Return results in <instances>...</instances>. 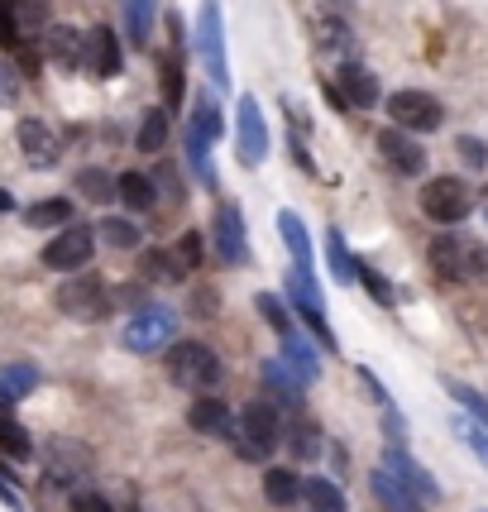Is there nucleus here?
I'll list each match as a JSON object with an SVG mask.
<instances>
[{
    "mask_svg": "<svg viewBox=\"0 0 488 512\" xmlns=\"http://www.w3.org/2000/svg\"><path fill=\"white\" fill-rule=\"evenodd\" d=\"M163 355H168V379L178 383V388H192L197 398H206L211 388H221L225 364L206 340H173Z\"/></svg>",
    "mask_w": 488,
    "mask_h": 512,
    "instance_id": "obj_1",
    "label": "nucleus"
},
{
    "mask_svg": "<svg viewBox=\"0 0 488 512\" xmlns=\"http://www.w3.org/2000/svg\"><path fill=\"white\" fill-rule=\"evenodd\" d=\"M235 154H240L244 168H259L268 158V125L259 96H240L235 101Z\"/></svg>",
    "mask_w": 488,
    "mask_h": 512,
    "instance_id": "obj_10",
    "label": "nucleus"
},
{
    "mask_svg": "<svg viewBox=\"0 0 488 512\" xmlns=\"http://www.w3.org/2000/svg\"><path fill=\"white\" fill-rule=\"evenodd\" d=\"M321 446H326V441H321V426L311 422V417H302V422L288 431V450L297 465H311V460L321 455Z\"/></svg>",
    "mask_w": 488,
    "mask_h": 512,
    "instance_id": "obj_38",
    "label": "nucleus"
},
{
    "mask_svg": "<svg viewBox=\"0 0 488 512\" xmlns=\"http://www.w3.org/2000/svg\"><path fill=\"white\" fill-rule=\"evenodd\" d=\"M58 312L72 316V321H101L111 312V288L96 278V273H67L58 292H53Z\"/></svg>",
    "mask_w": 488,
    "mask_h": 512,
    "instance_id": "obj_6",
    "label": "nucleus"
},
{
    "mask_svg": "<svg viewBox=\"0 0 488 512\" xmlns=\"http://www.w3.org/2000/svg\"><path fill=\"white\" fill-rule=\"evenodd\" d=\"M29 34H24V20H20V5L15 0H0V48H24Z\"/></svg>",
    "mask_w": 488,
    "mask_h": 512,
    "instance_id": "obj_43",
    "label": "nucleus"
},
{
    "mask_svg": "<svg viewBox=\"0 0 488 512\" xmlns=\"http://www.w3.org/2000/svg\"><path fill=\"white\" fill-rule=\"evenodd\" d=\"M326 460H331L335 474H345V469H350V450L340 446V441H331V446H326Z\"/></svg>",
    "mask_w": 488,
    "mask_h": 512,
    "instance_id": "obj_52",
    "label": "nucleus"
},
{
    "mask_svg": "<svg viewBox=\"0 0 488 512\" xmlns=\"http://www.w3.org/2000/svg\"><path fill=\"white\" fill-rule=\"evenodd\" d=\"M120 67H125V48L115 39L111 24H91L87 29V48H82V72L91 77H120Z\"/></svg>",
    "mask_w": 488,
    "mask_h": 512,
    "instance_id": "obj_15",
    "label": "nucleus"
},
{
    "mask_svg": "<svg viewBox=\"0 0 488 512\" xmlns=\"http://www.w3.org/2000/svg\"><path fill=\"white\" fill-rule=\"evenodd\" d=\"M259 379H264V398L268 402L302 407V398H307V379H302V374H297L283 355H268L264 364H259Z\"/></svg>",
    "mask_w": 488,
    "mask_h": 512,
    "instance_id": "obj_16",
    "label": "nucleus"
},
{
    "mask_svg": "<svg viewBox=\"0 0 488 512\" xmlns=\"http://www.w3.org/2000/svg\"><path fill=\"white\" fill-rule=\"evenodd\" d=\"M369 493H374V498H378V503H383L388 512H417V508H422V498L407 489L398 474H388L383 465H378L374 474H369Z\"/></svg>",
    "mask_w": 488,
    "mask_h": 512,
    "instance_id": "obj_24",
    "label": "nucleus"
},
{
    "mask_svg": "<svg viewBox=\"0 0 488 512\" xmlns=\"http://www.w3.org/2000/svg\"><path fill=\"white\" fill-rule=\"evenodd\" d=\"M82 48H87V29H72V24H48L44 29V53L53 67L82 72Z\"/></svg>",
    "mask_w": 488,
    "mask_h": 512,
    "instance_id": "obj_21",
    "label": "nucleus"
},
{
    "mask_svg": "<svg viewBox=\"0 0 488 512\" xmlns=\"http://www.w3.org/2000/svg\"><path fill=\"white\" fill-rule=\"evenodd\" d=\"M378 465L388 469V474H398L422 503H441V484L426 474V465H417V455H407L402 446H383V460H378Z\"/></svg>",
    "mask_w": 488,
    "mask_h": 512,
    "instance_id": "obj_17",
    "label": "nucleus"
},
{
    "mask_svg": "<svg viewBox=\"0 0 488 512\" xmlns=\"http://www.w3.org/2000/svg\"><path fill=\"white\" fill-rule=\"evenodd\" d=\"M15 139H20L29 168H39V173L63 158V139H58V130H53L48 120H39V115H24L20 125H15Z\"/></svg>",
    "mask_w": 488,
    "mask_h": 512,
    "instance_id": "obj_14",
    "label": "nucleus"
},
{
    "mask_svg": "<svg viewBox=\"0 0 488 512\" xmlns=\"http://www.w3.org/2000/svg\"><path fill=\"white\" fill-rule=\"evenodd\" d=\"M311 39H316V48H326V53H359V34L331 5L311 10Z\"/></svg>",
    "mask_w": 488,
    "mask_h": 512,
    "instance_id": "obj_18",
    "label": "nucleus"
},
{
    "mask_svg": "<svg viewBox=\"0 0 488 512\" xmlns=\"http://www.w3.org/2000/svg\"><path fill=\"white\" fill-rule=\"evenodd\" d=\"M455 431L465 436V446L474 450V455H479V465L488 469V431H484V426H474V422H455Z\"/></svg>",
    "mask_w": 488,
    "mask_h": 512,
    "instance_id": "obj_47",
    "label": "nucleus"
},
{
    "mask_svg": "<svg viewBox=\"0 0 488 512\" xmlns=\"http://www.w3.org/2000/svg\"><path fill=\"white\" fill-rule=\"evenodd\" d=\"M355 374H359V383H364V388H369V398H374L378 407H398V402H393V393H388V388H383V379H378V374H374V369H369V364H359Z\"/></svg>",
    "mask_w": 488,
    "mask_h": 512,
    "instance_id": "obj_48",
    "label": "nucleus"
},
{
    "mask_svg": "<svg viewBox=\"0 0 488 512\" xmlns=\"http://www.w3.org/2000/svg\"><path fill=\"white\" fill-rule=\"evenodd\" d=\"M455 154L465 158V168H488V139H479V134H455Z\"/></svg>",
    "mask_w": 488,
    "mask_h": 512,
    "instance_id": "obj_45",
    "label": "nucleus"
},
{
    "mask_svg": "<svg viewBox=\"0 0 488 512\" xmlns=\"http://www.w3.org/2000/svg\"><path fill=\"white\" fill-rule=\"evenodd\" d=\"M326 264H331V273H335V283H359V259L350 254V245H345V230L340 225H331L326 230Z\"/></svg>",
    "mask_w": 488,
    "mask_h": 512,
    "instance_id": "obj_32",
    "label": "nucleus"
},
{
    "mask_svg": "<svg viewBox=\"0 0 488 512\" xmlns=\"http://www.w3.org/2000/svg\"><path fill=\"white\" fill-rule=\"evenodd\" d=\"M182 158H187V173L201 182V187H211L216 192V163H211V139L206 134H197L192 125H187V134H182Z\"/></svg>",
    "mask_w": 488,
    "mask_h": 512,
    "instance_id": "obj_26",
    "label": "nucleus"
},
{
    "mask_svg": "<svg viewBox=\"0 0 488 512\" xmlns=\"http://www.w3.org/2000/svg\"><path fill=\"white\" fill-rule=\"evenodd\" d=\"M187 426L197 431V436H206V441H240V417L230 412V402L216 398V393H206V398H192V407H187Z\"/></svg>",
    "mask_w": 488,
    "mask_h": 512,
    "instance_id": "obj_13",
    "label": "nucleus"
},
{
    "mask_svg": "<svg viewBox=\"0 0 488 512\" xmlns=\"http://www.w3.org/2000/svg\"><path fill=\"white\" fill-rule=\"evenodd\" d=\"M96 235L111 249H139V225L130 216H106V221L96 225Z\"/></svg>",
    "mask_w": 488,
    "mask_h": 512,
    "instance_id": "obj_40",
    "label": "nucleus"
},
{
    "mask_svg": "<svg viewBox=\"0 0 488 512\" xmlns=\"http://www.w3.org/2000/svg\"><path fill=\"white\" fill-rule=\"evenodd\" d=\"M168 120H173V115L163 111V106H149V111L139 115V130H134V149H139V154H158V149L168 144Z\"/></svg>",
    "mask_w": 488,
    "mask_h": 512,
    "instance_id": "obj_35",
    "label": "nucleus"
},
{
    "mask_svg": "<svg viewBox=\"0 0 488 512\" xmlns=\"http://www.w3.org/2000/svg\"><path fill=\"white\" fill-rule=\"evenodd\" d=\"M302 503L311 512H350V498H345V489L335 484L331 474H307L302 479Z\"/></svg>",
    "mask_w": 488,
    "mask_h": 512,
    "instance_id": "obj_25",
    "label": "nucleus"
},
{
    "mask_svg": "<svg viewBox=\"0 0 488 512\" xmlns=\"http://www.w3.org/2000/svg\"><path fill=\"white\" fill-rule=\"evenodd\" d=\"M44 460H48L44 469H48L53 484H77V479L91 469V450L77 446V441H67V436H58V441L44 446Z\"/></svg>",
    "mask_w": 488,
    "mask_h": 512,
    "instance_id": "obj_19",
    "label": "nucleus"
},
{
    "mask_svg": "<svg viewBox=\"0 0 488 512\" xmlns=\"http://www.w3.org/2000/svg\"><path fill=\"white\" fill-rule=\"evenodd\" d=\"M426 259H431V273H441L445 283H474V278L488 273L484 245H474L465 235H436L431 249H426Z\"/></svg>",
    "mask_w": 488,
    "mask_h": 512,
    "instance_id": "obj_3",
    "label": "nucleus"
},
{
    "mask_svg": "<svg viewBox=\"0 0 488 512\" xmlns=\"http://www.w3.org/2000/svg\"><path fill=\"white\" fill-rule=\"evenodd\" d=\"M72 512H115V503L106 498V493L77 489V493H72Z\"/></svg>",
    "mask_w": 488,
    "mask_h": 512,
    "instance_id": "obj_49",
    "label": "nucleus"
},
{
    "mask_svg": "<svg viewBox=\"0 0 488 512\" xmlns=\"http://www.w3.org/2000/svg\"><path fill=\"white\" fill-rule=\"evenodd\" d=\"M383 431H388V446H402L407 441V417L398 407H383Z\"/></svg>",
    "mask_w": 488,
    "mask_h": 512,
    "instance_id": "obj_50",
    "label": "nucleus"
},
{
    "mask_svg": "<svg viewBox=\"0 0 488 512\" xmlns=\"http://www.w3.org/2000/svg\"><path fill=\"white\" fill-rule=\"evenodd\" d=\"M173 340H178V312H173V307H158V302H149L144 312H134L125 335H120V345H125L130 355H158V350H168Z\"/></svg>",
    "mask_w": 488,
    "mask_h": 512,
    "instance_id": "obj_5",
    "label": "nucleus"
},
{
    "mask_svg": "<svg viewBox=\"0 0 488 512\" xmlns=\"http://www.w3.org/2000/svg\"><path fill=\"white\" fill-rule=\"evenodd\" d=\"M120 24L134 48H149L158 29V0H120Z\"/></svg>",
    "mask_w": 488,
    "mask_h": 512,
    "instance_id": "obj_22",
    "label": "nucleus"
},
{
    "mask_svg": "<svg viewBox=\"0 0 488 512\" xmlns=\"http://www.w3.org/2000/svg\"><path fill=\"white\" fill-rule=\"evenodd\" d=\"M0 503H5V508H10V512H29V503H24V498H20V489L10 484V474H5V469H0Z\"/></svg>",
    "mask_w": 488,
    "mask_h": 512,
    "instance_id": "obj_51",
    "label": "nucleus"
},
{
    "mask_svg": "<svg viewBox=\"0 0 488 512\" xmlns=\"http://www.w3.org/2000/svg\"><path fill=\"white\" fill-rule=\"evenodd\" d=\"M264 498L273 508H292V503H302V474L288 465H268L264 469Z\"/></svg>",
    "mask_w": 488,
    "mask_h": 512,
    "instance_id": "obj_29",
    "label": "nucleus"
},
{
    "mask_svg": "<svg viewBox=\"0 0 488 512\" xmlns=\"http://www.w3.org/2000/svg\"><path fill=\"white\" fill-rule=\"evenodd\" d=\"M359 288L369 292L383 312H393V307H398V288H393V283H388V273H378L369 259H359Z\"/></svg>",
    "mask_w": 488,
    "mask_h": 512,
    "instance_id": "obj_39",
    "label": "nucleus"
},
{
    "mask_svg": "<svg viewBox=\"0 0 488 512\" xmlns=\"http://www.w3.org/2000/svg\"><path fill=\"white\" fill-rule=\"evenodd\" d=\"M24 225H29V230H67V225H77L72 221V201L67 197L34 201V206H24Z\"/></svg>",
    "mask_w": 488,
    "mask_h": 512,
    "instance_id": "obj_31",
    "label": "nucleus"
},
{
    "mask_svg": "<svg viewBox=\"0 0 488 512\" xmlns=\"http://www.w3.org/2000/svg\"><path fill=\"white\" fill-rule=\"evenodd\" d=\"M378 154L388 158V168L393 173H402V178H426V163H431V154L422 149V139L417 134L398 130V125H383V130L374 134Z\"/></svg>",
    "mask_w": 488,
    "mask_h": 512,
    "instance_id": "obj_12",
    "label": "nucleus"
},
{
    "mask_svg": "<svg viewBox=\"0 0 488 512\" xmlns=\"http://www.w3.org/2000/svg\"><path fill=\"white\" fill-rule=\"evenodd\" d=\"M154 201H158V182L149 178V173H139V168L120 173V206H125V211L144 216V211H154Z\"/></svg>",
    "mask_w": 488,
    "mask_h": 512,
    "instance_id": "obj_30",
    "label": "nucleus"
},
{
    "mask_svg": "<svg viewBox=\"0 0 488 512\" xmlns=\"http://www.w3.org/2000/svg\"><path fill=\"white\" fill-rule=\"evenodd\" d=\"M5 211H15V197H10V192L0 187V216H5Z\"/></svg>",
    "mask_w": 488,
    "mask_h": 512,
    "instance_id": "obj_53",
    "label": "nucleus"
},
{
    "mask_svg": "<svg viewBox=\"0 0 488 512\" xmlns=\"http://www.w3.org/2000/svg\"><path fill=\"white\" fill-rule=\"evenodd\" d=\"M422 211H426V221H436V225H465L469 216H474V192H469V182L455 178V173L426 178Z\"/></svg>",
    "mask_w": 488,
    "mask_h": 512,
    "instance_id": "obj_4",
    "label": "nucleus"
},
{
    "mask_svg": "<svg viewBox=\"0 0 488 512\" xmlns=\"http://www.w3.org/2000/svg\"><path fill=\"white\" fill-rule=\"evenodd\" d=\"M173 254H178L182 273H197V268H201V254H206V245H201V230H187L178 245H173Z\"/></svg>",
    "mask_w": 488,
    "mask_h": 512,
    "instance_id": "obj_46",
    "label": "nucleus"
},
{
    "mask_svg": "<svg viewBox=\"0 0 488 512\" xmlns=\"http://www.w3.org/2000/svg\"><path fill=\"white\" fill-rule=\"evenodd\" d=\"M484 221H488V192H484Z\"/></svg>",
    "mask_w": 488,
    "mask_h": 512,
    "instance_id": "obj_54",
    "label": "nucleus"
},
{
    "mask_svg": "<svg viewBox=\"0 0 488 512\" xmlns=\"http://www.w3.org/2000/svg\"><path fill=\"white\" fill-rule=\"evenodd\" d=\"M182 264L173 249H144L139 254V283H178Z\"/></svg>",
    "mask_w": 488,
    "mask_h": 512,
    "instance_id": "obj_36",
    "label": "nucleus"
},
{
    "mask_svg": "<svg viewBox=\"0 0 488 512\" xmlns=\"http://www.w3.org/2000/svg\"><path fill=\"white\" fill-rule=\"evenodd\" d=\"M278 355L288 359V364H292V369H297V374H302L307 383L321 379V345H316L311 335H302V331L283 335V340H278Z\"/></svg>",
    "mask_w": 488,
    "mask_h": 512,
    "instance_id": "obj_23",
    "label": "nucleus"
},
{
    "mask_svg": "<svg viewBox=\"0 0 488 512\" xmlns=\"http://www.w3.org/2000/svg\"><path fill=\"white\" fill-rule=\"evenodd\" d=\"M254 312L264 316V321H268V331L278 335V340L297 331V321H292V302H283L278 292H259V297H254Z\"/></svg>",
    "mask_w": 488,
    "mask_h": 512,
    "instance_id": "obj_37",
    "label": "nucleus"
},
{
    "mask_svg": "<svg viewBox=\"0 0 488 512\" xmlns=\"http://www.w3.org/2000/svg\"><path fill=\"white\" fill-rule=\"evenodd\" d=\"M331 82L340 87V96L350 101V111H374L378 96H383L378 77H374V72H369L364 63H340V72H335Z\"/></svg>",
    "mask_w": 488,
    "mask_h": 512,
    "instance_id": "obj_20",
    "label": "nucleus"
},
{
    "mask_svg": "<svg viewBox=\"0 0 488 512\" xmlns=\"http://www.w3.org/2000/svg\"><path fill=\"white\" fill-rule=\"evenodd\" d=\"M283 441H288V431H283V412H278V402L254 398L240 412V441H235V450H240L244 460H268Z\"/></svg>",
    "mask_w": 488,
    "mask_h": 512,
    "instance_id": "obj_2",
    "label": "nucleus"
},
{
    "mask_svg": "<svg viewBox=\"0 0 488 512\" xmlns=\"http://www.w3.org/2000/svg\"><path fill=\"white\" fill-rule=\"evenodd\" d=\"M187 125H192L197 134H206L211 144L225 134V120H221V111H216V101H211V96H197V106H192V120H187Z\"/></svg>",
    "mask_w": 488,
    "mask_h": 512,
    "instance_id": "obj_42",
    "label": "nucleus"
},
{
    "mask_svg": "<svg viewBox=\"0 0 488 512\" xmlns=\"http://www.w3.org/2000/svg\"><path fill=\"white\" fill-rule=\"evenodd\" d=\"M39 364H29V359H10V364H0V398L5 402H20L29 398L34 388H39Z\"/></svg>",
    "mask_w": 488,
    "mask_h": 512,
    "instance_id": "obj_27",
    "label": "nucleus"
},
{
    "mask_svg": "<svg viewBox=\"0 0 488 512\" xmlns=\"http://www.w3.org/2000/svg\"><path fill=\"white\" fill-rule=\"evenodd\" d=\"M445 393H450V398H455L469 412V417H474V426H484V431H488V393L469 388V383H455V379L445 383Z\"/></svg>",
    "mask_w": 488,
    "mask_h": 512,
    "instance_id": "obj_41",
    "label": "nucleus"
},
{
    "mask_svg": "<svg viewBox=\"0 0 488 512\" xmlns=\"http://www.w3.org/2000/svg\"><path fill=\"white\" fill-rule=\"evenodd\" d=\"M77 192H82V197L87 201H96V206H111V201H120V178H111V173H106V168H96V163H91V168H77Z\"/></svg>",
    "mask_w": 488,
    "mask_h": 512,
    "instance_id": "obj_33",
    "label": "nucleus"
},
{
    "mask_svg": "<svg viewBox=\"0 0 488 512\" xmlns=\"http://www.w3.org/2000/svg\"><path fill=\"white\" fill-rule=\"evenodd\" d=\"M197 58H201V67H206V82H211V87H230L221 0H201V10H197Z\"/></svg>",
    "mask_w": 488,
    "mask_h": 512,
    "instance_id": "obj_7",
    "label": "nucleus"
},
{
    "mask_svg": "<svg viewBox=\"0 0 488 512\" xmlns=\"http://www.w3.org/2000/svg\"><path fill=\"white\" fill-rule=\"evenodd\" d=\"M211 245L221 254V264L230 268H244L254 254H249V235H244V216L235 201H221L216 211H211Z\"/></svg>",
    "mask_w": 488,
    "mask_h": 512,
    "instance_id": "obj_11",
    "label": "nucleus"
},
{
    "mask_svg": "<svg viewBox=\"0 0 488 512\" xmlns=\"http://www.w3.org/2000/svg\"><path fill=\"white\" fill-rule=\"evenodd\" d=\"M91 254H96V230L91 225H67V230H58L53 240L44 245V268H53V273H82V268L91 264Z\"/></svg>",
    "mask_w": 488,
    "mask_h": 512,
    "instance_id": "obj_9",
    "label": "nucleus"
},
{
    "mask_svg": "<svg viewBox=\"0 0 488 512\" xmlns=\"http://www.w3.org/2000/svg\"><path fill=\"white\" fill-rule=\"evenodd\" d=\"M383 106H388V125H398L407 134H436L445 125V106L431 91H417V87L393 91Z\"/></svg>",
    "mask_w": 488,
    "mask_h": 512,
    "instance_id": "obj_8",
    "label": "nucleus"
},
{
    "mask_svg": "<svg viewBox=\"0 0 488 512\" xmlns=\"http://www.w3.org/2000/svg\"><path fill=\"white\" fill-rule=\"evenodd\" d=\"M0 450L15 455V460L34 455V441H29V431L20 426V417H15V402H5V398H0Z\"/></svg>",
    "mask_w": 488,
    "mask_h": 512,
    "instance_id": "obj_34",
    "label": "nucleus"
},
{
    "mask_svg": "<svg viewBox=\"0 0 488 512\" xmlns=\"http://www.w3.org/2000/svg\"><path fill=\"white\" fill-rule=\"evenodd\" d=\"M24 96V72L10 58H0V111H15Z\"/></svg>",
    "mask_w": 488,
    "mask_h": 512,
    "instance_id": "obj_44",
    "label": "nucleus"
},
{
    "mask_svg": "<svg viewBox=\"0 0 488 512\" xmlns=\"http://www.w3.org/2000/svg\"><path fill=\"white\" fill-rule=\"evenodd\" d=\"M278 235H283V245H288V254H292V268H311L316 249H311L307 221H302L297 211H278Z\"/></svg>",
    "mask_w": 488,
    "mask_h": 512,
    "instance_id": "obj_28",
    "label": "nucleus"
}]
</instances>
